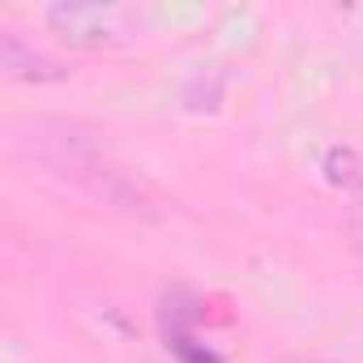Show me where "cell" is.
<instances>
[{
    "mask_svg": "<svg viewBox=\"0 0 363 363\" xmlns=\"http://www.w3.org/2000/svg\"><path fill=\"white\" fill-rule=\"evenodd\" d=\"M320 171H325V179H329L333 189L363 197V154H354L350 145H333V150H325Z\"/></svg>",
    "mask_w": 363,
    "mask_h": 363,
    "instance_id": "cell-3",
    "label": "cell"
},
{
    "mask_svg": "<svg viewBox=\"0 0 363 363\" xmlns=\"http://www.w3.org/2000/svg\"><path fill=\"white\" fill-rule=\"evenodd\" d=\"M48 26L56 39H65L69 48H82V52H103V48H116L124 39L120 13L107 5H86V0H60V5H52Z\"/></svg>",
    "mask_w": 363,
    "mask_h": 363,
    "instance_id": "cell-1",
    "label": "cell"
},
{
    "mask_svg": "<svg viewBox=\"0 0 363 363\" xmlns=\"http://www.w3.org/2000/svg\"><path fill=\"white\" fill-rule=\"evenodd\" d=\"M167 346L175 350V359H179V363H223V359H218L214 350L197 346V342H193L189 333H179V337H167Z\"/></svg>",
    "mask_w": 363,
    "mask_h": 363,
    "instance_id": "cell-5",
    "label": "cell"
},
{
    "mask_svg": "<svg viewBox=\"0 0 363 363\" xmlns=\"http://www.w3.org/2000/svg\"><path fill=\"white\" fill-rule=\"evenodd\" d=\"M223 103V77L214 82V86H206V77H197L189 90H184V107L189 111H214Z\"/></svg>",
    "mask_w": 363,
    "mask_h": 363,
    "instance_id": "cell-4",
    "label": "cell"
},
{
    "mask_svg": "<svg viewBox=\"0 0 363 363\" xmlns=\"http://www.w3.org/2000/svg\"><path fill=\"white\" fill-rule=\"evenodd\" d=\"M0 69H5L13 82H30V86H48V82H65L69 77L65 65H56L52 56L35 52L18 35H0Z\"/></svg>",
    "mask_w": 363,
    "mask_h": 363,
    "instance_id": "cell-2",
    "label": "cell"
},
{
    "mask_svg": "<svg viewBox=\"0 0 363 363\" xmlns=\"http://www.w3.org/2000/svg\"><path fill=\"white\" fill-rule=\"evenodd\" d=\"M350 227H354V235L363 240V197H354V206H350Z\"/></svg>",
    "mask_w": 363,
    "mask_h": 363,
    "instance_id": "cell-6",
    "label": "cell"
}]
</instances>
